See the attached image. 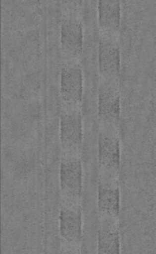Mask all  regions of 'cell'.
Here are the masks:
<instances>
[{"label": "cell", "mask_w": 156, "mask_h": 254, "mask_svg": "<svg viewBox=\"0 0 156 254\" xmlns=\"http://www.w3.org/2000/svg\"><path fill=\"white\" fill-rule=\"evenodd\" d=\"M83 70L79 64L67 63L60 72V96L64 105L79 106L83 99Z\"/></svg>", "instance_id": "8"}, {"label": "cell", "mask_w": 156, "mask_h": 254, "mask_svg": "<svg viewBox=\"0 0 156 254\" xmlns=\"http://www.w3.org/2000/svg\"><path fill=\"white\" fill-rule=\"evenodd\" d=\"M116 217L101 215L98 228V254H119L120 236Z\"/></svg>", "instance_id": "10"}, {"label": "cell", "mask_w": 156, "mask_h": 254, "mask_svg": "<svg viewBox=\"0 0 156 254\" xmlns=\"http://www.w3.org/2000/svg\"><path fill=\"white\" fill-rule=\"evenodd\" d=\"M98 117L103 126L117 127L120 117L118 79L102 78L98 89Z\"/></svg>", "instance_id": "1"}, {"label": "cell", "mask_w": 156, "mask_h": 254, "mask_svg": "<svg viewBox=\"0 0 156 254\" xmlns=\"http://www.w3.org/2000/svg\"><path fill=\"white\" fill-rule=\"evenodd\" d=\"M60 47L62 53L70 59L82 56L83 50V24L76 16H68L62 20L60 28Z\"/></svg>", "instance_id": "9"}, {"label": "cell", "mask_w": 156, "mask_h": 254, "mask_svg": "<svg viewBox=\"0 0 156 254\" xmlns=\"http://www.w3.org/2000/svg\"><path fill=\"white\" fill-rule=\"evenodd\" d=\"M116 127L103 126L98 135V162L101 170L117 172L120 168V141Z\"/></svg>", "instance_id": "6"}, {"label": "cell", "mask_w": 156, "mask_h": 254, "mask_svg": "<svg viewBox=\"0 0 156 254\" xmlns=\"http://www.w3.org/2000/svg\"><path fill=\"white\" fill-rule=\"evenodd\" d=\"M120 0H98V23L104 33L115 35L120 26Z\"/></svg>", "instance_id": "11"}, {"label": "cell", "mask_w": 156, "mask_h": 254, "mask_svg": "<svg viewBox=\"0 0 156 254\" xmlns=\"http://www.w3.org/2000/svg\"><path fill=\"white\" fill-rule=\"evenodd\" d=\"M62 5L71 11H78L83 6V0H61Z\"/></svg>", "instance_id": "12"}, {"label": "cell", "mask_w": 156, "mask_h": 254, "mask_svg": "<svg viewBox=\"0 0 156 254\" xmlns=\"http://www.w3.org/2000/svg\"><path fill=\"white\" fill-rule=\"evenodd\" d=\"M60 114V142L65 152L77 153L83 146V122L79 106L67 105Z\"/></svg>", "instance_id": "2"}, {"label": "cell", "mask_w": 156, "mask_h": 254, "mask_svg": "<svg viewBox=\"0 0 156 254\" xmlns=\"http://www.w3.org/2000/svg\"><path fill=\"white\" fill-rule=\"evenodd\" d=\"M59 233L70 245H77L83 237L82 209L79 199L62 197L59 212Z\"/></svg>", "instance_id": "4"}, {"label": "cell", "mask_w": 156, "mask_h": 254, "mask_svg": "<svg viewBox=\"0 0 156 254\" xmlns=\"http://www.w3.org/2000/svg\"><path fill=\"white\" fill-rule=\"evenodd\" d=\"M115 35L104 33L98 44V67L101 78L118 79L120 70V53Z\"/></svg>", "instance_id": "5"}, {"label": "cell", "mask_w": 156, "mask_h": 254, "mask_svg": "<svg viewBox=\"0 0 156 254\" xmlns=\"http://www.w3.org/2000/svg\"><path fill=\"white\" fill-rule=\"evenodd\" d=\"M104 171L98 182V204L101 215L117 217L120 213V189L115 172Z\"/></svg>", "instance_id": "7"}, {"label": "cell", "mask_w": 156, "mask_h": 254, "mask_svg": "<svg viewBox=\"0 0 156 254\" xmlns=\"http://www.w3.org/2000/svg\"><path fill=\"white\" fill-rule=\"evenodd\" d=\"M59 182L62 197L80 200L83 190V167L78 154L69 152L62 154Z\"/></svg>", "instance_id": "3"}]
</instances>
